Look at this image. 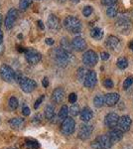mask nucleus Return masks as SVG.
Wrapping results in <instances>:
<instances>
[{
	"label": "nucleus",
	"mask_w": 133,
	"mask_h": 149,
	"mask_svg": "<svg viewBox=\"0 0 133 149\" xmlns=\"http://www.w3.org/2000/svg\"><path fill=\"white\" fill-rule=\"evenodd\" d=\"M118 128L121 129L123 132H126L130 129L131 126V118L128 115H122L121 117H119L118 120Z\"/></svg>",
	"instance_id": "ddd939ff"
},
{
	"label": "nucleus",
	"mask_w": 133,
	"mask_h": 149,
	"mask_svg": "<svg viewBox=\"0 0 133 149\" xmlns=\"http://www.w3.org/2000/svg\"><path fill=\"white\" fill-rule=\"evenodd\" d=\"M91 36L95 40H100L103 37V31L100 28L95 27L91 31Z\"/></svg>",
	"instance_id": "393cba45"
},
{
	"label": "nucleus",
	"mask_w": 133,
	"mask_h": 149,
	"mask_svg": "<svg viewBox=\"0 0 133 149\" xmlns=\"http://www.w3.org/2000/svg\"><path fill=\"white\" fill-rule=\"evenodd\" d=\"M22 113L25 115V116H28L30 114V109L27 107V105H24L23 109H22Z\"/></svg>",
	"instance_id": "37998d69"
},
{
	"label": "nucleus",
	"mask_w": 133,
	"mask_h": 149,
	"mask_svg": "<svg viewBox=\"0 0 133 149\" xmlns=\"http://www.w3.org/2000/svg\"><path fill=\"white\" fill-rule=\"evenodd\" d=\"M18 100L16 97H12L9 98V102H8V105H9V109L12 110H15L17 107H18Z\"/></svg>",
	"instance_id": "473e14b6"
},
{
	"label": "nucleus",
	"mask_w": 133,
	"mask_h": 149,
	"mask_svg": "<svg viewBox=\"0 0 133 149\" xmlns=\"http://www.w3.org/2000/svg\"><path fill=\"white\" fill-rule=\"evenodd\" d=\"M4 52V46L2 44H0V55H2Z\"/></svg>",
	"instance_id": "8fccbe9b"
},
{
	"label": "nucleus",
	"mask_w": 133,
	"mask_h": 149,
	"mask_svg": "<svg viewBox=\"0 0 133 149\" xmlns=\"http://www.w3.org/2000/svg\"><path fill=\"white\" fill-rule=\"evenodd\" d=\"M69 111H70V113H71V115H72V116H77V115L81 112V110H79V107L78 104H76V103H72V107L69 109Z\"/></svg>",
	"instance_id": "72a5a7b5"
},
{
	"label": "nucleus",
	"mask_w": 133,
	"mask_h": 149,
	"mask_svg": "<svg viewBox=\"0 0 133 149\" xmlns=\"http://www.w3.org/2000/svg\"><path fill=\"white\" fill-rule=\"evenodd\" d=\"M55 107L53 104H48L47 107H45V111H44V115L46 117V119L48 120H52L55 116Z\"/></svg>",
	"instance_id": "4be33fe9"
},
{
	"label": "nucleus",
	"mask_w": 133,
	"mask_h": 149,
	"mask_svg": "<svg viewBox=\"0 0 133 149\" xmlns=\"http://www.w3.org/2000/svg\"><path fill=\"white\" fill-rule=\"evenodd\" d=\"M77 100H78V95L75 93H72L71 95H69V102L71 103H75L77 102Z\"/></svg>",
	"instance_id": "ea45409f"
},
{
	"label": "nucleus",
	"mask_w": 133,
	"mask_h": 149,
	"mask_svg": "<svg viewBox=\"0 0 133 149\" xmlns=\"http://www.w3.org/2000/svg\"><path fill=\"white\" fill-rule=\"evenodd\" d=\"M19 85L21 86V90L26 93H32L33 91L37 88V83H36L35 81L32 80V79L25 78V77H24L22 79V81L19 83Z\"/></svg>",
	"instance_id": "1a4fd4ad"
},
{
	"label": "nucleus",
	"mask_w": 133,
	"mask_h": 149,
	"mask_svg": "<svg viewBox=\"0 0 133 149\" xmlns=\"http://www.w3.org/2000/svg\"><path fill=\"white\" fill-rule=\"evenodd\" d=\"M15 72L11 67L7 66V65H2L0 67V77L6 83H12L15 80Z\"/></svg>",
	"instance_id": "20e7f679"
},
{
	"label": "nucleus",
	"mask_w": 133,
	"mask_h": 149,
	"mask_svg": "<svg viewBox=\"0 0 133 149\" xmlns=\"http://www.w3.org/2000/svg\"><path fill=\"white\" fill-rule=\"evenodd\" d=\"M93 130V127L89 125V124L86 123L81 124L79 129V138L81 139V140H86V139L91 137Z\"/></svg>",
	"instance_id": "9d476101"
},
{
	"label": "nucleus",
	"mask_w": 133,
	"mask_h": 149,
	"mask_svg": "<svg viewBox=\"0 0 133 149\" xmlns=\"http://www.w3.org/2000/svg\"><path fill=\"white\" fill-rule=\"evenodd\" d=\"M91 147H93V149H102V147H101V145L100 143V141L97 140V138H96L95 140L91 143Z\"/></svg>",
	"instance_id": "a19ab883"
},
{
	"label": "nucleus",
	"mask_w": 133,
	"mask_h": 149,
	"mask_svg": "<svg viewBox=\"0 0 133 149\" xmlns=\"http://www.w3.org/2000/svg\"><path fill=\"white\" fill-rule=\"evenodd\" d=\"M25 58L27 60V62L30 65H37L39 62L42 60V56L41 54L38 51L36 50H33V49H28L25 51Z\"/></svg>",
	"instance_id": "6e6552de"
},
{
	"label": "nucleus",
	"mask_w": 133,
	"mask_h": 149,
	"mask_svg": "<svg viewBox=\"0 0 133 149\" xmlns=\"http://www.w3.org/2000/svg\"><path fill=\"white\" fill-rule=\"evenodd\" d=\"M41 119H42V115H41V114L35 115V116L33 117V123H35V124L40 123V122H41Z\"/></svg>",
	"instance_id": "79ce46f5"
},
{
	"label": "nucleus",
	"mask_w": 133,
	"mask_h": 149,
	"mask_svg": "<svg viewBox=\"0 0 133 149\" xmlns=\"http://www.w3.org/2000/svg\"><path fill=\"white\" fill-rule=\"evenodd\" d=\"M64 26L70 33H72V34L81 33V28H83L81 22L75 16H68L64 21Z\"/></svg>",
	"instance_id": "f03ea898"
},
{
	"label": "nucleus",
	"mask_w": 133,
	"mask_h": 149,
	"mask_svg": "<svg viewBox=\"0 0 133 149\" xmlns=\"http://www.w3.org/2000/svg\"><path fill=\"white\" fill-rule=\"evenodd\" d=\"M120 95L116 93H109L104 95V102L107 107H114L119 102Z\"/></svg>",
	"instance_id": "2eb2a0df"
},
{
	"label": "nucleus",
	"mask_w": 133,
	"mask_h": 149,
	"mask_svg": "<svg viewBox=\"0 0 133 149\" xmlns=\"http://www.w3.org/2000/svg\"><path fill=\"white\" fill-rule=\"evenodd\" d=\"M103 86H104L106 88H113V81H111L110 79H106V80L103 81Z\"/></svg>",
	"instance_id": "58836bf2"
},
{
	"label": "nucleus",
	"mask_w": 133,
	"mask_h": 149,
	"mask_svg": "<svg viewBox=\"0 0 133 149\" xmlns=\"http://www.w3.org/2000/svg\"><path fill=\"white\" fill-rule=\"evenodd\" d=\"M71 1L72 2V3H75V4H77V3H79L81 0H71Z\"/></svg>",
	"instance_id": "3c124183"
},
{
	"label": "nucleus",
	"mask_w": 133,
	"mask_h": 149,
	"mask_svg": "<svg viewBox=\"0 0 133 149\" xmlns=\"http://www.w3.org/2000/svg\"><path fill=\"white\" fill-rule=\"evenodd\" d=\"M133 85V77H128L126 80H124L123 83V90H127Z\"/></svg>",
	"instance_id": "f704fd0d"
},
{
	"label": "nucleus",
	"mask_w": 133,
	"mask_h": 149,
	"mask_svg": "<svg viewBox=\"0 0 133 149\" xmlns=\"http://www.w3.org/2000/svg\"><path fill=\"white\" fill-rule=\"evenodd\" d=\"M118 120H119V116H118V114L114 113V112H110V113L106 114L104 117L105 125L109 127V128L116 126L118 124Z\"/></svg>",
	"instance_id": "f8f14e48"
},
{
	"label": "nucleus",
	"mask_w": 133,
	"mask_h": 149,
	"mask_svg": "<svg viewBox=\"0 0 133 149\" xmlns=\"http://www.w3.org/2000/svg\"><path fill=\"white\" fill-rule=\"evenodd\" d=\"M1 25H2V16L0 14V27H1Z\"/></svg>",
	"instance_id": "864d4df0"
},
{
	"label": "nucleus",
	"mask_w": 133,
	"mask_h": 149,
	"mask_svg": "<svg viewBox=\"0 0 133 149\" xmlns=\"http://www.w3.org/2000/svg\"><path fill=\"white\" fill-rule=\"evenodd\" d=\"M38 27H39V29H41V30H43L44 29V24H43L42 21H38Z\"/></svg>",
	"instance_id": "de8ad7c7"
},
{
	"label": "nucleus",
	"mask_w": 133,
	"mask_h": 149,
	"mask_svg": "<svg viewBox=\"0 0 133 149\" xmlns=\"http://www.w3.org/2000/svg\"><path fill=\"white\" fill-rule=\"evenodd\" d=\"M72 49H75L76 51L81 52L86 48V41H84V38L78 36V37H75L74 39H72Z\"/></svg>",
	"instance_id": "4468645a"
},
{
	"label": "nucleus",
	"mask_w": 133,
	"mask_h": 149,
	"mask_svg": "<svg viewBox=\"0 0 133 149\" xmlns=\"http://www.w3.org/2000/svg\"><path fill=\"white\" fill-rule=\"evenodd\" d=\"M100 58H101V60H103V61H106V60L109 59V54H108L107 52H102L100 54Z\"/></svg>",
	"instance_id": "c03bdc74"
},
{
	"label": "nucleus",
	"mask_w": 133,
	"mask_h": 149,
	"mask_svg": "<svg viewBox=\"0 0 133 149\" xmlns=\"http://www.w3.org/2000/svg\"><path fill=\"white\" fill-rule=\"evenodd\" d=\"M42 85L44 88H48V86H49V81H48V78H44L42 81Z\"/></svg>",
	"instance_id": "a18cd8bd"
},
{
	"label": "nucleus",
	"mask_w": 133,
	"mask_h": 149,
	"mask_svg": "<svg viewBox=\"0 0 133 149\" xmlns=\"http://www.w3.org/2000/svg\"><path fill=\"white\" fill-rule=\"evenodd\" d=\"M93 114L89 107H84L83 110H81V119L84 122H88L93 118Z\"/></svg>",
	"instance_id": "412c9836"
},
{
	"label": "nucleus",
	"mask_w": 133,
	"mask_h": 149,
	"mask_svg": "<svg viewBox=\"0 0 133 149\" xmlns=\"http://www.w3.org/2000/svg\"><path fill=\"white\" fill-rule=\"evenodd\" d=\"M98 62V56L93 50H88L84 54L83 63L86 67H94Z\"/></svg>",
	"instance_id": "39448f33"
},
{
	"label": "nucleus",
	"mask_w": 133,
	"mask_h": 149,
	"mask_svg": "<svg viewBox=\"0 0 133 149\" xmlns=\"http://www.w3.org/2000/svg\"><path fill=\"white\" fill-rule=\"evenodd\" d=\"M88 73V71L86 68H84V67L79 68L78 72H77V77H78V80L81 81V83H84V79H86Z\"/></svg>",
	"instance_id": "a878e982"
},
{
	"label": "nucleus",
	"mask_w": 133,
	"mask_h": 149,
	"mask_svg": "<svg viewBox=\"0 0 133 149\" xmlns=\"http://www.w3.org/2000/svg\"><path fill=\"white\" fill-rule=\"evenodd\" d=\"M44 98H45L44 95H41V97H40L38 98V100L35 102V103H34V109H37L38 107H40V104H41V103L43 102V100H44Z\"/></svg>",
	"instance_id": "4c0bfd02"
},
{
	"label": "nucleus",
	"mask_w": 133,
	"mask_h": 149,
	"mask_svg": "<svg viewBox=\"0 0 133 149\" xmlns=\"http://www.w3.org/2000/svg\"><path fill=\"white\" fill-rule=\"evenodd\" d=\"M32 2H33V0H21L20 4H19V8L22 11L27 10V8H29V6L32 4Z\"/></svg>",
	"instance_id": "2f4dec72"
},
{
	"label": "nucleus",
	"mask_w": 133,
	"mask_h": 149,
	"mask_svg": "<svg viewBox=\"0 0 133 149\" xmlns=\"http://www.w3.org/2000/svg\"><path fill=\"white\" fill-rule=\"evenodd\" d=\"M47 24L49 29L52 31H57L60 29V20L54 14H51L49 17H48Z\"/></svg>",
	"instance_id": "dca6fc26"
},
{
	"label": "nucleus",
	"mask_w": 133,
	"mask_h": 149,
	"mask_svg": "<svg viewBox=\"0 0 133 149\" xmlns=\"http://www.w3.org/2000/svg\"><path fill=\"white\" fill-rule=\"evenodd\" d=\"M76 129V122L72 117H67L61 124V131L65 135H71L75 132Z\"/></svg>",
	"instance_id": "423d86ee"
},
{
	"label": "nucleus",
	"mask_w": 133,
	"mask_h": 149,
	"mask_svg": "<svg viewBox=\"0 0 133 149\" xmlns=\"http://www.w3.org/2000/svg\"><path fill=\"white\" fill-rule=\"evenodd\" d=\"M61 48L63 50H65L66 52L71 53L72 49V44H70V42L68 41L67 38H63V39L61 40Z\"/></svg>",
	"instance_id": "cd10ccee"
},
{
	"label": "nucleus",
	"mask_w": 133,
	"mask_h": 149,
	"mask_svg": "<svg viewBox=\"0 0 133 149\" xmlns=\"http://www.w3.org/2000/svg\"><path fill=\"white\" fill-rule=\"evenodd\" d=\"M9 124L13 128H21L24 124V119L21 118V117H14V118H11L9 120Z\"/></svg>",
	"instance_id": "5701e85b"
},
{
	"label": "nucleus",
	"mask_w": 133,
	"mask_h": 149,
	"mask_svg": "<svg viewBox=\"0 0 133 149\" xmlns=\"http://www.w3.org/2000/svg\"><path fill=\"white\" fill-rule=\"evenodd\" d=\"M53 56L56 64L60 67H66L71 62L72 54L69 52H66L62 48H56L53 52Z\"/></svg>",
	"instance_id": "f257e3e1"
},
{
	"label": "nucleus",
	"mask_w": 133,
	"mask_h": 149,
	"mask_svg": "<svg viewBox=\"0 0 133 149\" xmlns=\"http://www.w3.org/2000/svg\"><path fill=\"white\" fill-rule=\"evenodd\" d=\"M18 15H19V13L17 9L13 8L8 11V13H7V15L5 17V21H4V25H5L6 29L10 30V29L14 27L17 18H18Z\"/></svg>",
	"instance_id": "0eeeda50"
},
{
	"label": "nucleus",
	"mask_w": 133,
	"mask_h": 149,
	"mask_svg": "<svg viewBox=\"0 0 133 149\" xmlns=\"http://www.w3.org/2000/svg\"><path fill=\"white\" fill-rule=\"evenodd\" d=\"M45 41H46V44L49 45V46H52V45L54 44V40H53L52 38H47Z\"/></svg>",
	"instance_id": "49530a36"
},
{
	"label": "nucleus",
	"mask_w": 133,
	"mask_h": 149,
	"mask_svg": "<svg viewBox=\"0 0 133 149\" xmlns=\"http://www.w3.org/2000/svg\"><path fill=\"white\" fill-rule=\"evenodd\" d=\"M115 28L121 34H128L132 29V23L127 16L121 15L117 18L115 22Z\"/></svg>",
	"instance_id": "7ed1b4c3"
},
{
	"label": "nucleus",
	"mask_w": 133,
	"mask_h": 149,
	"mask_svg": "<svg viewBox=\"0 0 133 149\" xmlns=\"http://www.w3.org/2000/svg\"><path fill=\"white\" fill-rule=\"evenodd\" d=\"M93 103L95 107H102L105 104L104 102V97L102 95H97L93 100Z\"/></svg>",
	"instance_id": "bb28decb"
},
{
	"label": "nucleus",
	"mask_w": 133,
	"mask_h": 149,
	"mask_svg": "<svg viewBox=\"0 0 133 149\" xmlns=\"http://www.w3.org/2000/svg\"><path fill=\"white\" fill-rule=\"evenodd\" d=\"M105 44H106V46L109 48L110 50H112V51H115V50H117L118 48H119V46H120V41L116 37V36L110 35V36H108V38H107V40H106Z\"/></svg>",
	"instance_id": "f3484780"
},
{
	"label": "nucleus",
	"mask_w": 133,
	"mask_h": 149,
	"mask_svg": "<svg viewBox=\"0 0 133 149\" xmlns=\"http://www.w3.org/2000/svg\"><path fill=\"white\" fill-rule=\"evenodd\" d=\"M117 2V0H101V3L104 6H113Z\"/></svg>",
	"instance_id": "e433bc0d"
},
{
	"label": "nucleus",
	"mask_w": 133,
	"mask_h": 149,
	"mask_svg": "<svg viewBox=\"0 0 133 149\" xmlns=\"http://www.w3.org/2000/svg\"><path fill=\"white\" fill-rule=\"evenodd\" d=\"M59 1H61V2H65L66 0H59Z\"/></svg>",
	"instance_id": "5fc2aeb1"
},
{
	"label": "nucleus",
	"mask_w": 133,
	"mask_h": 149,
	"mask_svg": "<svg viewBox=\"0 0 133 149\" xmlns=\"http://www.w3.org/2000/svg\"><path fill=\"white\" fill-rule=\"evenodd\" d=\"M70 111H69V107H67V105H63L61 107V109H60L59 111V115H58V119H59L60 121H64L65 119L68 117V115H69Z\"/></svg>",
	"instance_id": "b1692460"
},
{
	"label": "nucleus",
	"mask_w": 133,
	"mask_h": 149,
	"mask_svg": "<svg viewBox=\"0 0 133 149\" xmlns=\"http://www.w3.org/2000/svg\"><path fill=\"white\" fill-rule=\"evenodd\" d=\"M96 81H97L96 73L94 71H88V73L84 81V86L88 88H93L95 86Z\"/></svg>",
	"instance_id": "9b49d317"
},
{
	"label": "nucleus",
	"mask_w": 133,
	"mask_h": 149,
	"mask_svg": "<svg viewBox=\"0 0 133 149\" xmlns=\"http://www.w3.org/2000/svg\"><path fill=\"white\" fill-rule=\"evenodd\" d=\"M26 146L28 149H39L40 144L37 140H34V139H27L26 140Z\"/></svg>",
	"instance_id": "c85d7f7f"
},
{
	"label": "nucleus",
	"mask_w": 133,
	"mask_h": 149,
	"mask_svg": "<svg viewBox=\"0 0 133 149\" xmlns=\"http://www.w3.org/2000/svg\"><path fill=\"white\" fill-rule=\"evenodd\" d=\"M3 38H4V35H3V32L0 30V44L3 43Z\"/></svg>",
	"instance_id": "09e8293b"
},
{
	"label": "nucleus",
	"mask_w": 133,
	"mask_h": 149,
	"mask_svg": "<svg viewBox=\"0 0 133 149\" xmlns=\"http://www.w3.org/2000/svg\"><path fill=\"white\" fill-rule=\"evenodd\" d=\"M108 136L110 137L112 143L118 142V141L121 140L122 137H123V131L121 130V129H119V128H113V129H111V130H110Z\"/></svg>",
	"instance_id": "a211bd4d"
},
{
	"label": "nucleus",
	"mask_w": 133,
	"mask_h": 149,
	"mask_svg": "<svg viewBox=\"0 0 133 149\" xmlns=\"http://www.w3.org/2000/svg\"><path fill=\"white\" fill-rule=\"evenodd\" d=\"M116 66H117V68L118 69H120V70H124V69H126L127 67H128V61H127V59L126 58H119V59L117 60V62H116Z\"/></svg>",
	"instance_id": "c756f323"
},
{
	"label": "nucleus",
	"mask_w": 133,
	"mask_h": 149,
	"mask_svg": "<svg viewBox=\"0 0 133 149\" xmlns=\"http://www.w3.org/2000/svg\"><path fill=\"white\" fill-rule=\"evenodd\" d=\"M97 140L100 141L101 147L102 149H109L111 146H112V141H111L110 137L106 134H103V135H100L97 137Z\"/></svg>",
	"instance_id": "aec40b11"
},
{
	"label": "nucleus",
	"mask_w": 133,
	"mask_h": 149,
	"mask_svg": "<svg viewBox=\"0 0 133 149\" xmlns=\"http://www.w3.org/2000/svg\"><path fill=\"white\" fill-rule=\"evenodd\" d=\"M91 13H93V7H91V6H86V7H84L83 14H84V17H88V16H91Z\"/></svg>",
	"instance_id": "c9c22d12"
},
{
	"label": "nucleus",
	"mask_w": 133,
	"mask_h": 149,
	"mask_svg": "<svg viewBox=\"0 0 133 149\" xmlns=\"http://www.w3.org/2000/svg\"><path fill=\"white\" fill-rule=\"evenodd\" d=\"M132 14H133V12H132Z\"/></svg>",
	"instance_id": "6e6d98bb"
},
{
	"label": "nucleus",
	"mask_w": 133,
	"mask_h": 149,
	"mask_svg": "<svg viewBox=\"0 0 133 149\" xmlns=\"http://www.w3.org/2000/svg\"><path fill=\"white\" fill-rule=\"evenodd\" d=\"M129 48H130V49H131L132 51H133V41H132V42H130V44H129Z\"/></svg>",
	"instance_id": "603ef678"
},
{
	"label": "nucleus",
	"mask_w": 133,
	"mask_h": 149,
	"mask_svg": "<svg viewBox=\"0 0 133 149\" xmlns=\"http://www.w3.org/2000/svg\"><path fill=\"white\" fill-rule=\"evenodd\" d=\"M65 98V91L62 88H57L52 93V100L56 103H60Z\"/></svg>",
	"instance_id": "6ab92c4d"
},
{
	"label": "nucleus",
	"mask_w": 133,
	"mask_h": 149,
	"mask_svg": "<svg viewBox=\"0 0 133 149\" xmlns=\"http://www.w3.org/2000/svg\"><path fill=\"white\" fill-rule=\"evenodd\" d=\"M106 15L110 18H114L117 15V8L115 6H109L106 10Z\"/></svg>",
	"instance_id": "7c9ffc66"
}]
</instances>
